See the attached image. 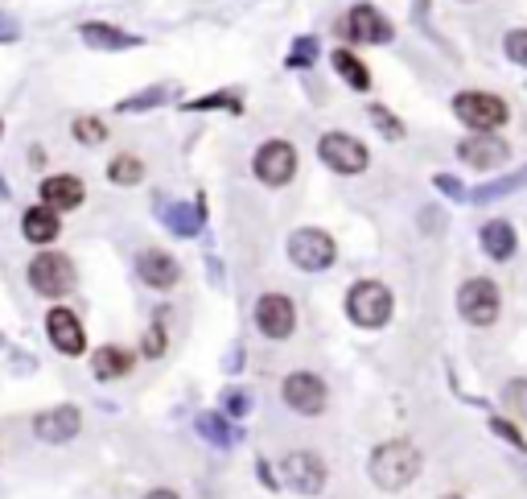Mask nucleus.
Listing matches in <instances>:
<instances>
[{"label": "nucleus", "instance_id": "obj_34", "mask_svg": "<svg viewBox=\"0 0 527 499\" xmlns=\"http://www.w3.org/2000/svg\"><path fill=\"white\" fill-rule=\"evenodd\" d=\"M223 405H227L231 417H243V413L252 409V396H248V392H227V396H223Z\"/></svg>", "mask_w": 527, "mask_h": 499}, {"label": "nucleus", "instance_id": "obj_5", "mask_svg": "<svg viewBox=\"0 0 527 499\" xmlns=\"http://www.w3.org/2000/svg\"><path fill=\"white\" fill-rule=\"evenodd\" d=\"M334 256H338V248L330 240V231H322V227H301L289 236V260L301 273H326Z\"/></svg>", "mask_w": 527, "mask_h": 499}, {"label": "nucleus", "instance_id": "obj_39", "mask_svg": "<svg viewBox=\"0 0 527 499\" xmlns=\"http://www.w3.org/2000/svg\"><path fill=\"white\" fill-rule=\"evenodd\" d=\"M466 5H470V0H466Z\"/></svg>", "mask_w": 527, "mask_h": 499}, {"label": "nucleus", "instance_id": "obj_21", "mask_svg": "<svg viewBox=\"0 0 527 499\" xmlns=\"http://www.w3.org/2000/svg\"><path fill=\"white\" fill-rule=\"evenodd\" d=\"M91 368H95L99 380H120V376L132 372V355L124 347H99L95 359H91Z\"/></svg>", "mask_w": 527, "mask_h": 499}, {"label": "nucleus", "instance_id": "obj_9", "mask_svg": "<svg viewBox=\"0 0 527 499\" xmlns=\"http://www.w3.org/2000/svg\"><path fill=\"white\" fill-rule=\"evenodd\" d=\"M252 174H256L264 186H272V190L289 186L293 174H297V149H293L289 141H268V145H260V153H256V161H252Z\"/></svg>", "mask_w": 527, "mask_h": 499}, {"label": "nucleus", "instance_id": "obj_35", "mask_svg": "<svg viewBox=\"0 0 527 499\" xmlns=\"http://www.w3.org/2000/svg\"><path fill=\"white\" fill-rule=\"evenodd\" d=\"M490 429H495V434H499L503 442H511L515 450H527V442H523V434H519L515 425H507V421H490Z\"/></svg>", "mask_w": 527, "mask_h": 499}, {"label": "nucleus", "instance_id": "obj_11", "mask_svg": "<svg viewBox=\"0 0 527 499\" xmlns=\"http://www.w3.org/2000/svg\"><path fill=\"white\" fill-rule=\"evenodd\" d=\"M280 475H285V483L301 495H318L330 479L326 471V458L322 454H313V450H293L285 462H280Z\"/></svg>", "mask_w": 527, "mask_h": 499}, {"label": "nucleus", "instance_id": "obj_2", "mask_svg": "<svg viewBox=\"0 0 527 499\" xmlns=\"http://www.w3.org/2000/svg\"><path fill=\"white\" fill-rule=\"evenodd\" d=\"M392 289L388 285H379V281H359L355 289L346 293V314L355 326L363 330H379V326H388L392 318Z\"/></svg>", "mask_w": 527, "mask_h": 499}, {"label": "nucleus", "instance_id": "obj_29", "mask_svg": "<svg viewBox=\"0 0 527 499\" xmlns=\"http://www.w3.org/2000/svg\"><path fill=\"white\" fill-rule=\"evenodd\" d=\"M165 347H169V335H165V322L157 318V322L145 330V355H149V359H161Z\"/></svg>", "mask_w": 527, "mask_h": 499}, {"label": "nucleus", "instance_id": "obj_24", "mask_svg": "<svg viewBox=\"0 0 527 499\" xmlns=\"http://www.w3.org/2000/svg\"><path fill=\"white\" fill-rule=\"evenodd\" d=\"M108 178H112L116 186H136L140 178H145V161L132 157V153H120V157H112V165H108Z\"/></svg>", "mask_w": 527, "mask_h": 499}, {"label": "nucleus", "instance_id": "obj_32", "mask_svg": "<svg viewBox=\"0 0 527 499\" xmlns=\"http://www.w3.org/2000/svg\"><path fill=\"white\" fill-rule=\"evenodd\" d=\"M169 91L165 87H153V91H140V95H132V99H124L120 104V112H140V108H153V104H161Z\"/></svg>", "mask_w": 527, "mask_h": 499}, {"label": "nucleus", "instance_id": "obj_14", "mask_svg": "<svg viewBox=\"0 0 527 499\" xmlns=\"http://www.w3.org/2000/svg\"><path fill=\"white\" fill-rule=\"evenodd\" d=\"M79 429H83V413L75 405H54V409L33 417V434H38L42 442H50V446H62L70 438H79Z\"/></svg>", "mask_w": 527, "mask_h": 499}, {"label": "nucleus", "instance_id": "obj_31", "mask_svg": "<svg viewBox=\"0 0 527 499\" xmlns=\"http://www.w3.org/2000/svg\"><path fill=\"white\" fill-rule=\"evenodd\" d=\"M371 124H375V128H383V132H388L392 141H400V137H404V124H400V120H396V116H392L388 108H379V104L371 108Z\"/></svg>", "mask_w": 527, "mask_h": 499}, {"label": "nucleus", "instance_id": "obj_38", "mask_svg": "<svg viewBox=\"0 0 527 499\" xmlns=\"http://www.w3.org/2000/svg\"><path fill=\"white\" fill-rule=\"evenodd\" d=\"M441 499H466V495H441Z\"/></svg>", "mask_w": 527, "mask_h": 499}, {"label": "nucleus", "instance_id": "obj_15", "mask_svg": "<svg viewBox=\"0 0 527 499\" xmlns=\"http://www.w3.org/2000/svg\"><path fill=\"white\" fill-rule=\"evenodd\" d=\"M458 157L470 165V170H499V165L511 157V145L499 141L495 132H474L458 145Z\"/></svg>", "mask_w": 527, "mask_h": 499}, {"label": "nucleus", "instance_id": "obj_33", "mask_svg": "<svg viewBox=\"0 0 527 499\" xmlns=\"http://www.w3.org/2000/svg\"><path fill=\"white\" fill-rule=\"evenodd\" d=\"M313 58H318V42H313V38H301V42L293 46V58H289V66H309Z\"/></svg>", "mask_w": 527, "mask_h": 499}, {"label": "nucleus", "instance_id": "obj_28", "mask_svg": "<svg viewBox=\"0 0 527 499\" xmlns=\"http://www.w3.org/2000/svg\"><path fill=\"white\" fill-rule=\"evenodd\" d=\"M503 401H507V409H511L519 421H527V380H511V384L503 388Z\"/></svg>", "mask_w": 527, "mask_h": 499}, {"label": "nucleus", "instance_id": "obj_8", "mask_svg": "<svg viewBox=\"0 0 527 499\" xmlns=\"http://www.w3.org/2000/svg\"><path fill=\"white\" fill-rule=\"evenodd\" d=\"M503 310V297L495 289V281H486V277H474L458 289V314L470 322V326H490L499 318Z\"/></svg>", "mask_w": 527, "mask_h": 499}, {"label": "nucleus", "instance_id": "obj_13", "mask_svg": "<svg viewBox=\"0 0 527 499\" xmlns=\"http://www.w3.org/2000/svg\"><path fill=\"white\" fill-rule=\"evenodd\" d=\"M46 335L50 343L62 351V355H83L87 351V330L79 322V314L70 310V306H54L46 314Z\"/></svg>", "mask_w": 527, "mask_h": 499}, {"label": "nucleus", "instance_id": "obj_23", "mask_svg": "<svg viewBox=\"0 0 527 499\" xmlns=\"http://www.w3.org/2000/svg\"><path fill=\"white\" fill-rule=\"evenodd\" d=\"M161 219L178 231V236H194V231L202 227V211L198 207H186V203H178V207H161Z\"/></svg>", "mask_w": 527, "mask_h": 499}, {"label": "nucleus", "instance_id": "obj_19", "mask_svg": "<svg viewBox=\"0 0 527 499\" xmlns=\"http://www.w3.org/2000/svg\"><path fill=\"white\" fill-rule=\"evenodd\" d=\"M79 33H83V42L95 46V50H128V46L140 42V38H132V33H124V29L108 25V21H87Z\"/></svg>", "mask_w": 527, "mask_h": 499}, {"label": "nucleus", "instance_id": "obj_16", "mask_svg": "<svg viewBox=\"0 0 527 499\" xmlns=\"http://www.w3.org/2000/svg\"><path fill=\"white\" fill-rule=\"evenodd\" d=\"M136 273H140V281H145L149 289H173L182 281V269H178V260H173L169 252H161V248H145L136 256Z\"/></svg>", "mask_w": 527, "mask_h": 499}, {"label": "nucleus", "instance_id": "obj_7", "mask_svg": "<svg viewBox=\"0 0 527 499\" xmlns=\"http://www.w3.org/2000/svg\"><path fill=\"white\" fill-rule=\"evenodd\" d=\"M318 153H322V161L330 165L334 174H346V178L363 174L367 161H371L367 145H363L359 137H350V132H326L322 145H318Z\"/></svg>", "mask_w": 527, "mask_h": 499}, {"label": "nucleus", "instance_id": "obj_25", "mask_svg": "<svg viewBox=\"0 0 527 499\" xmlns=\"http://www.w3.org/2000/svg\"><path fill=\"white\" fill-rule=\"evenodd\" d=\"M198 434H202L206 442H215V446H235V429H231L227 417H219V413H202V417H198Z\"/></svg>", "mask_w": 527, "mask_h": 499}, {"label": "nucleus", "instance_id": "obj_17", "mask_svg": "<svg viewBox=\"0 0 527 499\" xmlns=\"http://www.w3.org/2000/svg\"><path fill=\"white\" fill-rule=\"evenodd\" d=\"M83 198H87V186H83L75 174H54V178L42 182V203L54 207L58 215L83 207Z\"/></svg>", "mask_w": 527, "mask_h": 499}, {"label": "nucleus", "instance_id": "obj_4", "mask_svg": "<svg viewBox=\"0 0 527 499\" xmlns=\"http://www.w3.org/2000/svg\"><path fill=\"white\" fill-rule=\"evenodd\" d=\"M29 285H33V293H42V297H66L70 289L79 285V277H75V264H70V256H62V252H38L29 260Z\"/></svg>", "mask_w": 527, "mask_h": 499}, {"label": "nucleus", "instance_id": "obj_37", "mask_svg": "<svg viewBox=\"0 0 527 499\" xmlns=\"http://www.w3.org/2000/svg\"><path fill=\"white\" fill-rule=\"evenodd\" d=\"M0 38H13V25H9L5 17H0Z\"/></svg>", "mask_w": 527, "mask_h": 499}, {"label": "nucleus", "instance_id": "obj_22", "mask_svg": "<svg viewBox=\"0 0 527 499\" xmlns=\"http://www.w3.org/2000/svg\"><path fill=\"white\" fill-rule=\"evenodd\" d=\"M334 71H338L350 87H355V91H367V87H371V71H367V66H363L355 54H350L346 46H342V50H334Z\"/></svg>", "mask_w": 527, "mask_h": 499}, {"label": "nucleus", "instance_id": "obj_6", "mask_svg": "<svg viewBox=\"0 0 527 499\" xmlns=\"http://www.w3.org/2000/svg\"><path fill=\"white\" fill-rule=\"evenodd\" d=\"M280 396H285V405L293 413H301V417H322L326 401H330L326 380L313 376V372H289L285 384H280Z\"/></svg>", "mask_w": 527, "mask_h": 499}, {"label": "nucleus", "instance_id": "obj_3", "mask_svg": "<svg viewBox=\"0 0 527 499\" xmlns=\"http://www.w3.org/2000/svg\"><path fill=\"white\" fill-rule=\"evenodd\" d=\"M453 116L474 132H495L511 120V108H507V99L490 95V91H462V95H453Z\"/></svg>", "mask_w": 527, "mask_h": 499}, {"label": "nucleus", "instance_id": "obj_18", "mask_svg": "<svg viewBox=\"0 0 527 499\" xmlns=\"http://www.w3.org/2000/svg\"><path fill=\"white\" fill-rule=\"evenodd\" d=\"M58 227H62V223H58V211L46 207V203H42V207H29V211L21 215L25 240H29V244H38V248L50 244V240H58Z\"/></svg>", "mask_w": 527, "mask_h": 499}, {"label": "nucleus", "instance_id": "obj_27", "mask_svg": "<svg viewBox=\"0 0 527 499\" xmlns=\"http://www.w3.org/2000/svg\"><path fill=\"white\" fill-rule=\"evenodd\" d=\"M519 186H527V170H519L515 178H503V182H490V186H482L474 198L478 203H490V198H499V194H511V190H519Z\"/></svg>", "mask_w": 527, "mask_h": 499}, {"label": "nucleus", "instance_id": "obj_1", "mask_svg": "<svg viewBox=\"0 0 527 499\" xmlns=\"http://www.w3.org/2000/svg\"><path fill=\"white\" fill-rule=\"evenodd\" d=\"M420 467H425V454H420L412 442L404 438H392V442H383L371 450V462H367V475L379 491H404Z\"/></svg>", "mask_w": 527, "mask_h": 499}, {"label": "nucleus", "instance_id": "obj_20", "mask_svg": "<svg viewBox=\"0 0 527 499\" xmlns=\"http://www.w3.org/2000/svg\"><path fill=\"white\" fill-rule=\"evenodd\" d=\"M482 248H486L490 260H511V252H515V227L507 219H490L482 227Z\"/></svg>", "mask_w": 527, "mask_h": 499}, {"label": "nucleus", "instance_id": "obj_12", "mask_svg": "<svg viewBox=\"0 0 527 499\" xmlns=\"http://www.w3.org/2000/svg\"><path fill=\"white\" fill-rule=\"evenodd\" d=\"M342 33H346V42L383 46V42H392V21L383 17L379 9H371V5H355L342 17Z\"/></svg>", "mask_w": 527, "mask_h": 499}, {"label": "nucleus", "instance_id": "obj_30", "mask_svg": "<svg viewBox=\"0 0 527 499\" xmlns=\"http://www.w3.org/2000/svg\"><path fill=\"white\" fill-rule=\"evenodd\" d=\"M503 50L515 66H527V29H511L507 38H503Z\"/></svg>", "mask_w": 527, "mask_h": 499}, {"label": "nucleus", "instance_id": "obj_10", "mask_svg": "<svg viewBox=\"0 0 527 499\" xmlns=\"http://www.w3.org/2000/svg\"><path fill=\"white\" fill-rule=\"evenodd\" d=\"M256 326H260L264 339L285 343L293 330H297V306H293V297H285V293H264L260 302H256Z\"/></svg>", "mask_w": 527, "mask_h": 499}, {"label": "nucleus", "instance_id": "obj_36", "mask_svg": "<svg viewBox=\"0 0 527 499\" xmlns=\"http://www.w3.org/2000/svg\"><path fill=\"white\" fill-rule=\"evenodd\" d=\"M145 499H182L178 491H169V487H157V491H149Z\"/></svg>", "mask_w": 527, "mask_h": 499}, {"label": "nucleus", "instance_id": "obj_26", "mask_svg": "<svg viewBox=\"0 0 527 499\" xmlns=\"http://www.w3.org/2000/svg\"><path fill=\"white\" fill-rule=\"evenodd\" d=\"M70 132H75V141H83V145L108 141V128H103V120H95V116H79L75 124H70Z\"/></svg>", "mask_w": 527, "mask_h": 499}]
</instances>
